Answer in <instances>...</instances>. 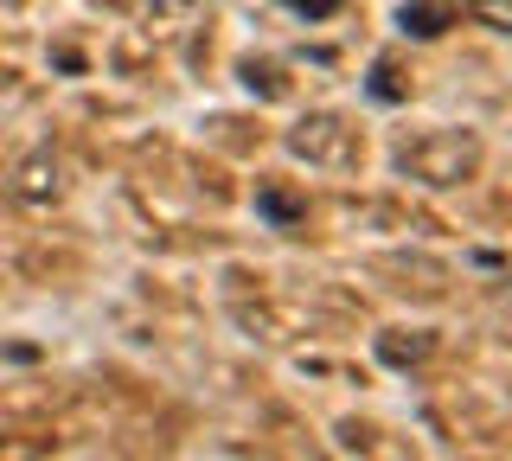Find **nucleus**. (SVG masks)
<instances>
[{"label": "nucleus", "instance_id": "nucleus-1", "mask_svg": "<svg viewBox=\"0 0 512 461\" xmlns=\"http://www.w3.org/2000/svg\"><path fill=\"white\" fill-rule=\"evenodd\" d=\"M397 167L416 173V180H429V186H455V180H468V173L480 167V141L474 135H423V141H410L404 154H397Z\"/></svg>", "mask_w": 512, "mask_h": 461}, {"label": "nucleus", "instance_id": "nucleus-2", "mask_svg": "<svg viewBox=\"0 0 512 461\" xmlns=\"http://www.w3.org/2000/svg\"><path fill=\"white\" fill-rule=\"evenodd\" d=\"M448 26H455V7H448V0H404V7H397V33L404 39H442Z\"/></svg>", "mask_w": 512, "mask_h": 461}, {"label": "nucleus", "instance_id": "nucleus-3", "mask_svg": "<svg viewBox=\"0 0 512 461\" xmlns=\"http://www.w3.org/2000/svg\"><path fill=\"white\" fill-rule=\"evenodd\" d=\"M288 148H295V154H308V161H346V141H340V122H333V116L301 122V129L288 135Z\"/></svg>", "mask_w": 512, "mask_h": 461}, {"label": "nucleus", "instance_id": "nucleus-4", "mask_svg": "<svg viewBox=\"0 0 512 461\" xmlns=\"http://www.w3.org/2000/svg\"><path fill=\"white\" fill-rule=\"evenodd\" d=\"M256 212H263L276 231H295L301 218H308V199L288 193V186H256Z\"/></svg>", "mask_w": 512, "mask_h": 461}, {"label": "nucleus", "instance_id": "nucleus-5", "mask_svg": "<svg viewBox=\"0 0 512 461\" xmlns=\"http://www.w3.org/2000/svg\"><path fill=\"white\" fill-rule=\"evenodd\" d=\"M13 193H20V199H32V205H39V199H52V193H58V161L32 154V161L20 167V186H13Z\"/></svg>", "mask_w": 512, "mask_h": 461}, {"label": "nucleus", "instance_id": "nucleus-6", "mask_svg": "<svg viewBox=\"0 0 512 461\" xmlns=\"http://www.w3.org/2000/svg\"><path fill=\"white\" fill-rule=\"evenodd\" d=\"M365 90H372V103H404V84H397L391 58H378V65H372V84H365Z\"/></svg>", "mask_w": 512, "mask_h": 461}, {"label": "nucleus", "instance_id": "nucleus-7", "mask_svg": "<svg viewBox=\"0 0 512 461\" xmlns=\"http://www.w3.org/2000/svg\"><path fill=\"white\" fill-rule=\"evenodd\" d=\"M474 20H487L493 33H512V0H474Z\"/></svg>", "mask_w": 512, "mask_h": 461}, {"label": "nucleus", "instance_id": "nucleus-8", "mask_svg": "<svg viewBox=\"0 0 512 461\" xmlns=\"http://www.w3.org/2000/svg\"><path fill=\"white\" fill-rule=\"evenodd\" d=\"M282 7L308 13V20H327V13H340V0H282Z\"/></svg>", "mask_w": 512, "mask_h": 461}, {"label": "nucleus", "instance_id": "nucleus-9", "mask_svg": "<svg viewBox=\"0 0 512 461\" xmlns=\"http://www.w3.org/2000/svg\"><path fill=\"white\" fill-rule=\"evenodd\" d=\"M154 7H186V0H154Z\"/></svg>", "mask_w": 512, "mask_h": 461}]
</instances>
